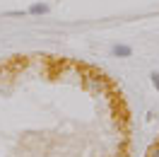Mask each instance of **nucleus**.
<instances>
[{
	"instance_id": "f257e3e1",
	"label": "nucleus",
	"mask_w": 159,
	"mask_h": 157,
	"mask_svg": "<svg viewBox=\"0 0 159 157\" xmlns=\"http://www.w3.org/2000/svg\"><path fill=\"white\" fill-rule=\"evenodd\" d=\"M111 53H113L116 58H130V56H133V46H128V44H116V46H111Z\"/></svg>"
},
{
	"instance_id": "f03ea898",
	"label": "nucleus",
	"mask_w": 159,
	"mask_h": 157,
	"mask_svg": "<svg viewBox=\"0 0 159 157\" xmlns=\"http://www.w3.org/2000/svg\"><path fill=\"white\" fill-rule=\"evenodd\" d=\"M48 10H51V7L46 5V2H34V5H31L27 12H29V15H46Z\"/></svg>"
},
{
	"instance_id": "7ed1b4c3",
	"label": "nucleus",
	"mask_w": 159,
	"mask_h": 157,
	"mask_svg": "<svg viewBox=\"0 0 159 157\" xmlns=\"http://www.w3.org/2000/svg\"><path fill=\"white\" fill-rule=\"evenodd\" d=\"M147 157H159V145H152V147H149Z\"/></svg>"
},
{
	"instance_id": "20e7f679",
	"label": "nucleus",
	"mask_w": 159,
	"mask_h": 157,
	"mask_svg": "<svg viewBox=\"0 0 159 157\" xmlns=\"http://www.w3.org/2000/svg\"><path fill=\"white\" fill-rule=\"evenodd\" d=\"M149 78H152V85H154V89H159V73H152Z\"/></svg>"
}]
</instances>
